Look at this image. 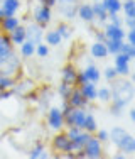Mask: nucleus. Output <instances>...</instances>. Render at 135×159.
Segmentation results:
<instances>
[{
  "mask_svg": "<svg viewBox=\"0 0 135 159\" xmlns=\"http://www.w3.org/2000/svg\"><path fill=\"white\" fill-rule=\"evenodd\" d=\"M66 102L74 108H88V105H89V102L81 95V92H80L78 86H73V90H71L69 97L66 98Z\"/></svg>",
  "mask_w": 135,
  "mask_h": 159,
  "instance_id": "obj_9",
  "label": "nucleus"
},
{
  "mask_svg": "<svg viewBox=\"0 0 135 159\" xmlns=\"http://www.w3.org/2000/svg\"><path fill=\"white\" fill-rule=\"evenodd\" d=\"M91 7H93V16H95V19L98 22H101V24H105V22L108 20V12L105 10V7L101 5V2L91 3Z\"/></svg>",
  "mask_w": 135,
  "mask_h": 159,
  "instance_id": "obj_23",
  "label": "nucleus"
},
{
  "mask_svg": "<svg viewBox=\"0 0 135 159\" xmlns=\"http://www.w3.org/2000/svg\"><path fill=\"white\" fill-rule=\"evenodd\" d=\"M125 39H127V43H130L135 46V29H128V31L125 32Z\"/></svg>",
  "mask_w": 135,
  "mask_h": 159,
  "instance_id": "obj_42",
  "label": "nucleus"
},
{
  "mask_svg": "<svg viewBox=\"0 0 135 159\" xmlns=\"http://www.w3.org/2000/svg\"><path fill=\"white\" fill-rule=\"evenodd\" d=\"M105 36H107V39H118V41H125V29L122 27V25H115L111 24V22H108L107 25H105L103 29Z\"/></svg>",
  "mask_w": 135,
  "mask_h": 159,
  "instance_id": "obj_12",
  "label": "nucleus"
},
{
  "mask_svg": "<svg viewBox=\"0 0 135 159\" xmlns=\"http://www.w3.org/2000/svg\"><path fill=\"white\" fill-rule=\"evenodd\" d=\"M113 83L115 85H113V88H111V98H122L127 103H130V102L133 100V95H135L132 81H127V80L117 81V80H115Z\"/></svg>",
  "mask_w": 135,
  "mask_h": 159,
  "instance_id": "obj_1",
  "label": "nucleus"
},
{
  "mask_svg": "<svg viewBox=\"0 0 135 159\" xmlns=\"http://www.w3.org/2000/svg\"><path fill=\"white\" fill-rule=\"evenodd\" d=\"M123 25L128 29H135V19H123Z\"/></svg>",
  "mask_w": 135,
  "mask_h": 159,
  "instance_id": "obj_43",
  "label": "nucleus"
},
{
  "mask_svg": "<svg viewBox=\"0 0 135 159\" xmlns=\"http://www.w3.org/2000/svg\"><path fill=\"white\" fill-rule=\"evenodd\" d=\"M108 20L111 22V24H115V25H122L123 27V19L118 16V14H108Z\"/></svg>",
  "mask_w": 135,
  "mask_h": 159,
  "instance_id": "obj_39",
  "label": "nucleus"
},
{
  "mask_svg": "<svg viewBox=\"0 0 135 159\" xmlns=\"http://www.w3.org/2000/svg\"><path fill=\"white\" fill-rule=\"evenodd\" d=\"M122 10L125 14V19H135V0L122 2Z\"/></svg>",
  "mask_w": 135,
  "mask_h": 159,
  "instance_id": "obj_29",
  "label": "nucleus"
},
{
  "mask_svg": "<svg viewBox=\"0 0 135 159\" xmlns=\"http://www.w3.org/2000/svg\"><path fill=\"white\" fill-rule=\"evenodd\" d=\"M32 20L36 22V24H39L41 27H46V25L52 20V9L39 3L32 12Z\"/></svg>",
  "mask_w": 135,
  "mask_h": 159,
  "instance_id": "obj_7",
  "label": "nucleus"
},
{
  "mask_svg": "<svg viewBox=\"0 0 135 159\" xmlns=\"http://www.w3.org/2000/svg\"><path fill=\"white\" fill-rule=\"evenodd\" d=\"M46 120H47V127L54 132H59L64 129V117H63L61 108H58V107H49Z\"/></svg>",
  "mask_w": 135,
  "mask_h": 159,
  "instance_id": "obj_5",
  "label": "nucleus"
},
{
  "mask_svg": "<svg viewBox=\"0 0 135 159\" xmlns=\"http://www.w3.org/2000/svg\"><path fill=\"white\" fill-rule=\"evenodd\" d=\"M44 39H46V44L47 46H59V44L63 43V37L58 34V31L56 29H52V31H47L46 34H44Z\"/></svg>",
  "mask_w": 135,
  "mask_h": 159,
  "instance_id": "obj_26",
  "label": "nucleus"
},
{
  "mask_svg": "<svg viewBox=\"0 0 135 159\" xmlns=\"http://www.w3.org/2000/svg\"><path fill=\"white\" fill-rule=\"evenodd\" d=\"M76 17H80L81 20L85 22H93L95 20V16H93V7L91 3H80V7H78V14Z\"/></svg>",
  "mask_w": 135,
  "mask_h": 159,
  "instance_id": "obj_20",
  "label": "nucleus"
},
{
  "mask_svg": "<svg viewBox=\"0 0 135 159\" xmlns=\"http://www.w3.org/2000/svg\"><path fill=\"white\" fill-rule=\"evenodd\" d=\"M130 132L127 130V129H123V127H113V129H110L108 130V141H110L111 144H115V146H120L123 141H125V137L128 135Z\"/></svg>",
  "mask_w": 135,
  "mask_h": 159,
  "instance_id": "obj_13",
  "label": "nucleus"
},
{
  "mask_svg": "<svg viewBox=\"0 0 135 159\" xmlns=\"http://www.w3.org/2000/svg\"><path fill=\"white\" fill-rule=\"evenodd\" d=\"M34 54H36V44L32 41L25 39L20 44V58H32Z\"/></svg>",
  "mask_w": 135,
  "mask_h": 159,
  "instance_id": "obj_25",
  "label": "nucleus"
},
{
  "mask_svg": "<svg viewBox=\"0 0 135 159\" xmlns=\"http://www.w3.org/2000/svg\"><path fill=\"white\" fill-rule=\"evenodd\" d=\"M85 73V76H86V80H88V81H91V83H96V85H98V81L101 80V71H100V68L96 66V64H88V66H86V70L83 71Z\"/></svg>",
  "mask_w": 135,
  "mask_h": 159,
  "instance_id": "obj_21",
  "label": "nucleus"
},
{
  "mask_svg": "<svg viewBox=\"0 0 135 159\" xmlns=\"http://www.w3.org/2000/svg\"><path fill=\"white\" fill-rule=\"evenodd\" d=\"M103 78L107 80V81L113 83L115 80L118 78V75H117V70H115V66H107V68H105V71H103Z\"/></svg>",
  "mask_w": 135,
  "mask_h": 159,
  "instance_id": "obj_34",
  "label": "nucleus"
},
{
  "mask_svg": "<svg viewBox=\"0 0 135 159\" xmlns=\"http://www.w3.org/2000/svg\"><path fill=\"white\" fill-rule=\"evenodd\" d=\"M71 90H73V86H71V85H68V83H64V81H61V83L58 85V95L61 97L63 100H66V98L69 97Z\"/></svg>",
  "mask_w": 135,
  "mask_h": 159,
  "instance_id": "obj_33",
  "label": "nucleus"
},
{
  "mask_svg": "<svg viewBox=\"0 0 135 159\" xmlns=\"http://www.w3.org/2000/svg\"><path fill=\"white\" fill-rule=\"evenodd\" d=\"M20 70H22V61H20V56L15 54V52H12L5 61L0 64V73L7 75V76H12V78H15V75Z\"/></svg>",
  "mask_w": 135,
  "mask_h": 159,
  "instance_id": "obj_4",
  "label": "nucleus"
},
{
  "mask_svg": "<svg viewBox=\"0 0 135 159\" xmlns=\"http://www.w3.org/2000/svg\"><path fill=\"white\" fill-rule=\"evenodd\" d=\"M0 2H2V0H0Z\"/></svg>",
  "mask_w": 135,
  "mask_h": 159,
  "instance_id": "obj_49",
  "label": "nucleus"
},
{
  "mask_svg": "<svg viewBox=\"0 0 135 159\" xmlns=\"http://www.w3.org/2000/svg\"><path fill=\"white\" fill-rule=\"evenodd\" d=\"M27 156L31 159H46V157H51L49 154H47V149H46L44 144H36V146H34L32 149L27 152Z\"/></svg>",
  "mask_w": 135,
  "mask_h": 159,
  "instance_id": "obj_22",
  "label": "nucleus"
},
{
  "mask_svg": "<svg viewBox=\"0 0 135 159\" xmlns=\"http://www.w3.org/2000/svg\"><path fill=\"white\" fill-rule=\"evenodd\" d=\"M122 43L123 41H118V39H107L105 41V46H107V51L108 54H118L120 49H122Z\"/></svg>",
  "mask_w": 135,
  "mask_h": 159,
  "instance_id": "obj_28",
  "label": "nucleus"
},
{
  "mask_svg": "<svg viewBox=\"0 0 135 159\" xmlns=\"http://www.w3.org/2000/svg\"><path fill=\"white\" fill-rule=\"evenodd\" d=\"M20 5H22L20 0H2V2H0V19L17 16Z\"/></svg>",
  "mask_w": 135,
  "mask_h": 159,
  "instance_id": "obj_8",
  "label": "nucleus"
},
{
  "mask_svg": "<svg viewBox=\"0 0 135 159\" xmlns=\"http://www.w3.org/2000/svg\"><path fill=\"white\" fill-rule=\"evenodd\" d=\"M36 54L39 56V58H47V54H49V46L47 44H36Z\"/></svg>",
  "mask_w": 135,
  "mask_h": 159,
  "instance_id": "obj_37",
  "label": "nucleus"
},
{
  "mask_svg": "<svg viewBox=\"0 0 135 159\" xmlns=\"http://www.w3.org/2000/svg\"><path fill=\"white\" fill-rule=\"evenodd\" d=\"M56 9L61 14L63 19L66 20H73L76 19L78 7H80V0H56Z\"/></svg>",
  "mask_w": 135,
  "mask_h": 159,
  "instance_id": "obj_3",
  "label": "nucleus"
},
{
  "mask_svg": "<svg viewBox=\"0 0 135 159\" xmlns=\"http://www.w3.org/2000/svg\"><path fill=\"white\" fill-rule=\"evenodd\" d=\"M9 37H10V43H12L14 46H20V44L27 39V34H25V25H22V24L17 25L14 31L9 32Z\"/></svg>",
  "mask_w": 135,
  "mask_h": 159,
  "instance_id": "obj_16",
  "label": "nucleus"
},
{
  "mask_svg": "<svg viewBox=\"0 0 135 159\" xmlns=\"http://www.w3.org/2000/svg\"><path fill=\"white\" fill-rule=\"evenodd\" d=\"M80 88V92H81V95H83L86 100L91 103V102H95L96 100V83H91V81H86V83H83L81 86H78Z\"/></svg>",
  "mask_w": 135,
  "mask_h": 159,
  "instance_id": "obj_18",
  "label": "nucleus"
},
{
  "mask_svg": "<svg viewBox=\"0 0 135 159\" xmlns=\"http://www.w3.org/2000/svg\"><path fill=\"white\" fill-rule=\"evenodd\" d=\"M83 152H85V157L88 159H100L103 156V142H100L95 135L88 139V142L83 146Z\"/></svg>",
  "mask_w": 135,
  "mask_h": 159,
  "instance_id": "obj_6",
  "label": "nucleus"
},
{
  "mask_svg": "<svg viewBox=\"0 0 135 159\" xmlns=\"http://www.w3.org/2000/svg\"><path fill=\"white\" fill-rule=\"evenodd\" d=\"M89 54H91V58H95V59H105L108 56V51H107L105 43L95 41V43L91 44V48H89Z\"/></svg>",
  "mask_w": 135,
  "mask_h": 159,
  "instance_id": "obj_19",
  "label": "nucleus"
},
{
  "mask_svg": "<svg viewBox=\"0 0 135 159\" xmlns=\"http://www.w3.org/2000/svg\"><path fill=\"white\" fill-rule=\"evenodd\" d=\"M56 31H58V34L63 37V41H64V39H69V37L73 36V27H71L68 22H61V24L56 27Z\"/></svg>",
  "mask_w": 135,
  "mask_h": 159,
  "instance_id": "obj_31",
  "label": "nucleus"
},
{
  "mask_svg": "<svg viewBox=\"0 0 135 159\" xmlns=\"http://www.w3.org/2000/svg\"><path fill=\"white\" fill-rule=\"evenodd\" d=\"M44 27H41L39 24L32 22V24H27L25 25V34H27V39L32 41L34 44H41L44 39Z\"/></svg>",
  "mask_w": 135,
  "mask_h": 159,
  "instance_id": "obj_10",
  "label": "nucleus"
},
{
  "mask_svg": "<svg viewBox=\"0 0 135 159\" xmlns=\"http://www.w3.org/2000/svg\"><path fill=\"white\" fill-rule=\"evenodd\" d=\"M128 115H130V120H132V122H135V108H130V110H128Z\"/></svg>",
  "mask_w": 135,
  "mask_h": 159,
  "instance_id": "obj_46",
  "label": "nucleus"
},
{
  "mask_svg": "<svg viewBox=\"0 0 135 159\" xmlns=\"http://www.w3.org/2000/svg\"><path fill=\"white\" fill-rule=\"evenodd\" d=\"M98 129V122H96L95 115L93 113H86V119H85V125H83V130L89 132V134H95V130Z\"/></svg>",
  "mask_w": 135,
  "mask_h": 159,
  "instance_id": "obj_27",
  "label": "nucleus"
},
{
  "mask_svg": "<svg viewBox=\"0 0 135 159\" xmlns=\"http://www.w3.org/2000/svg\"><path fill=\"white\" fill-rule=\"evenodd\" d=\"M125 157H127V154L122 152V151H120V154H115V159H125Z\"/></svg>",
  "mask_w": 135,
  "mask_h": 159,
  "instance_id": "obj_47",
  "label": "nucleus"
},
{
  "mask_svg": "<svg viewBox=\"0 0 135 159\" xmlns=\"http://www.w3.org/2000/svg\"><path fill=\"white\" fill-rule=\"evenodd\" d=\"M76 75H78L76 68H74L73 64H66V66H63V70H61V81H64V83H68V85L74 86Z\"/></svg>",
  "mask_w": 135,
  "mask_h": 159,
  "instance_id": "obj_17",
  "label": "nucleus"
},
{
  "mask_svg": "<svg viewBox=\"0 0 135 159\" xmlns=\"http://www.w3.org/2000/svg\"><path fill=\"white\" fill-rule=\"evenodd\" d=\"M108 14H118L122 10V0H100Z\"/></svg>",
  "mask_w": 135,
  "mask_h": 159,
  "instance_id": "obj_24",
  "label": "nucleus"
},
{
  "mask_svg": "<svg viewBox=\"0 0 135 159\" xmlns=\"http://www.w3.org/2000/svg\"><path fill=\"white\" fill-rule=\"evenodd\" d=\"M88 80H86L85 76V73L83 71H78V75H76V81H74V86H81L83 83H86Z\"/></svg>",
  "mask_w": 135,
  "mask_h": 159,
  "instance_id": "obj_41",
  "label": "nucleus"
},
{
  "mask_svg": "<svg viewBox=\"0 0 135 159\" xmlns=\"http://www.w3.org/2000/svg\"><path fill=\"white\" fill-rule=\"evenodd\" d=\"M96 41H100V43H105V41H107V36H105L103 31H96Z\"/></svg>",
  "mask_w": 135,
  "mask_h": 159,
  "instance_id": "obj_45",
  "label": "nucleus"
},
{
  "mask_svg": "<svg viewBox=\"0 0 135 159\" xmlns=\"http://www.w3.org/2000/svg\"><path fill=\"white\" fill-rule=\"evenodd\" d=\"M115 70H117V75H118V76H128V75H130V63L115 64Z\"/></svg>",
  "mask_w": 135,
  "mask_h": 159,
  "instance_id": "obj_35",
  "label": "nucleus"
},
{
  "mask_svg": "<svg viewBox=\"0 0 135 159\" xmlns=\"http://www.w3.org/2000/svg\"><path fill=\"white\" fill-rule=\"evenodd\" d=\"M96 100L103 102V103H108L111 100V88L110 86H101V88L96 90Z\"/></svg>",
  "mask_w": 135,
  "mask_h": 159,
  "instance_id": "obj_30",
  "label": "nucleus"
},
{
  "mask_svg": "<svg viewBox=\"0 0 135 159\" xmlns=\"http://www.w3.org/2000/svg\"><path fill=\"white\" fill-rule=\"evenodd\" d=\"M14 85H15V78L0 73V90H9V88H12Z\"/></svg>",
  "mask_w": 135,
  "mask_h": 159,
  "instance_id": "obj_32",
  "label": "nucleus"
},
{
  "mask_svg": "<svg viewBox=\"0 0 135 159\" xmlns=\"http://www.w3.org/2000/svg\"><path fill=\"white\" fill-rule=\"evenodd\" d=\"M12 52H14V44L10 43L9 34L0 32V64L5 61Z\"/></svg>",
  "mask_w": 135,
  "mask_h": 159,
  "instance_id": "obj_11",
  "label": "nucleus"
},
{
  "mask_svg": "<svg viewBox=\"0 0 135 159\" xmlns=\"http://www.w3.org/2000/svg\"><path fill=\"white\" fill-rule=\"evenodd\" d=\"M120 52H123V54H127L128 58L133 59V58H135V46H133V44H130V43H125V41H123Z\"/></svg>",
  "mask_w": 135,
  "mask_h": 159,
  "instance_id": "obj_36",
  "label": "nucleus"
},
{
  "mask_svg": "<svg viewBox=\"0 0 135 159\" xmlns=\"http://www.w3.org/2000/svg\"><path fill=\"white\" fill-rule=\"evenodd\" d=\"M14 97V90L9 88V90H0V102L2 100H9V98Z\"/></svg>",
  "mask_w": 135,
  "mask_h": 159,
  "instance_id": "obj_40",
  "label": "nucleus"
},
{
  "mask_svg": "<svg viewBox=\"0 0 135 159\" xmlns=\"http://www.w3.org/2000/svg\"><path fill=\"white\" fill-rule=\"evenodd\" d=\"M93 2H100V0H93Z\"/></svg>",
  "mask_w": 135,
  "mask_h": 159,
  "instance_id": "obj_48",
  "label": "nucleus"
},
{
  "mask_svg": "<svg viewBox=\"0 0 135 159\" xmlns=\"http://www.w3.org/2000/svg\"><path fill=\"white\" fill-rule=\"evenodd\" d=\"M41 5H46V7H51V9H54L56 5V0H39Z\"/></svg>",
  "mask_w": 135,
  "mask_h": 159,
  "instance_id": "obj_44",
  "label": "nucleus"
},
{
  "mask_svg": "<svg viewBox=\"0 0 135 159\" xmlns=\"http://www.w3.org/2000/svg\"><path fill=\"white\" fill-rule=\"evenodd\" d=\"M12 90H14V95L25 97L34 90V81L32 80H22V81H17L15 80V85L12 86Z\"/></svg>",
  "mask_w": 135,
  "mask_h": 159,
  "instance_id": "obj_14",
  "label": "nucleus"
},
{
  "mask_svg": "<svg viewBox=\"0 0 135 159\" xmlns=\"http://www.w3.org/2000/svg\"><path fill=\"white\" fill-rule=\"evenodd\" d=\"M51 147H52L54 152H58L56 156H59V154H68V152H74L73 142H71V139L66 135L64 130L56 132V135L52 137V141H51Z\"/></svg>",
  "mask_w": 135,
  "mask_h": 159,
  "instance_id": "obj_2",
  "label": "nucleus"
},
{
  "mask_svg": "<svg viewBox=\"0 0 135 159\" xmlns=\"http://www.w3.org/2000/svg\"><path fill=\"white\" fill-rule=\"evenodd\" d=\"M93 135H95V137L98 139L100 142H108V130H105V129H100V127H98Z\"/></svg>",
  "mask_w": 135,
  "mask_h": 159,
  "instance_id": "obj_38",
  "label": "nucleus"
},
{
  "mask_svg": "<svg viewBox=\"0 0 135 159\" xmlns=\"http://www.w3.org/2000/svg\"><path fill=\"white\" fill-rule=\"evenodd\" d=\"M20 19L17 16H10V17H3L0 19V32H5L9 34L10 31H14V29L17 27V25H20Z\"/></svg>",
  "mask_w": 135,
  "mask_h": 159,
  "instance_id": "obj_15",
  "label": "nucleus"
}]
</instances>
